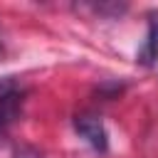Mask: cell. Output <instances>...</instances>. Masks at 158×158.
I'll use <instances>...</instances> for the list:
<instances>
[{"label": "cell", "instance_id": "277c9868", "mask_svg": "<svg viewBox=\"0 0 158 158\" xmlns=\"http://www.w3.org/2000/svg\"><path fill=\"white\" fill-rule=\"evenodd\" d=\"M12 158H42V153L37 148H32V146H17Z\"/></svg>", "mask_w": 158, "mask_h": 158}, {"label": "cell", "instance_id": "5b68a950", "mask_svg": "<svg viewBox=\"0 0 158 158\" xmlns=\"http://www.w3.org/2000/svg\"><path fill=\"white\" fill-rule=\"evenodd\" d=\"M2 54H5V47H2V42H0V57H2Z\"/></svg>", "mask_w": 158, "mask_h": 158}, {"label": "cell", "instance_id": "3957f363", "mask_svg": "<svg viewBox=\"0 0 158 158\" xmlns=\"http://www.w3.org/2000/svg\"><path fill=\"white\" fill-rule=\"evenodd\" d=\"M136 62L143 67H153L158 62V10L148 15V30H146V40L136 52Z\"/></svg>", "mask_w": 158, "mask_h": 158}, {"label": "cell", "instance_id": "7a4b0ae2", "mask_svg": "<svg viewBox=\"0 0 158 158\" xmlns=\"http://www.w3.org/2000/svg\"><path fill=\"white\" fill-rule=\"evenodd\" d=\"M74 131H77V136H79L84 143H89L96 153H106V148H109V133H106V126H104L101 116L89 114V111L77 114V116H74Z\"/></svg>", "mask_w": 158, "mask_h": 158}, {"label": "cell", "instance_id": "6da1fadb", "mask_svg": "<svg viewBox=\"0 0 158 158\" xmlns=\"http://www.w3.org/2000/svg\"><path fill=\"white\" fill-rule=\"evenodd\" d=\"M22 99L25 89L15 77H2L0 79V136L17 121L22 114Z\"/></svg>", "mask_w": 158, "mask_h": 158}]
</instances>
